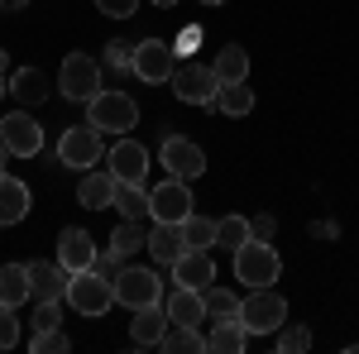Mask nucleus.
<instances>
[{
	"mask_svg": "<svg viewBox=\"0 0 359 354\" xmlns=\"http://www.w3.org/2000/svg\"><path fill=\"white\" fill-rule=\"evenodd\" d=\"M86 125H96L101 135H130L139 125V106L125 91H96L86 101Z\"/></svg>",
	"mask_w": 359,
	"mask_h": 354,
	"instance_id": "nucleus-1",
	"label": "nucleus"
},
{
	"mask_svg": "<svg viewBox=\"0 0 359 354\" xmlns=\"http://www.w3.org/2000/svg\"><path fill=\"white\" fill-rule=\"evenodd\" d=\"M278 273H283V259L269 240H245L235 249V278L249 282V287H273Z\"/></svg>",
	"mask_w": 359,
	"mask_h": 354,
	"instance_id": "nucleus-2",
	"label": "nucleus"
},
{
	"mask_svg": "<svg viewBox=\"0 0 359 354\" xmlns=\"http://www.w3.org/2000/svg\"><path fill=\"white\" fill-rule=\"evenodd\" d=\"M106 158V144H101V130L96 125H67L62 139H57V163L72 168V172H86Z\"/></svg>",
	"mask_w": 359,
	"mask_h": 354,
	"instance_id": "nucleus-3",
	"label": "nucleus"
},
{
	"mask_svg": "<svg viewBox=\"0 0 359 354\" xmlns=\"http://www.w3.org/2000/svg\"><path fill=\"white\" fill-rule=\"evenodd\" d=\"M240 326L249 335H278V326H287V301L278 292H269V287H254L240 301Z\"/></svg>",
	"mask_w": 359,
	"mask_h": 354,
	"instance_id": "nucleus-4",
	"label": "nucleus"
},
{
	"mask_svg": "<svg viewBox=\"0 0 359 354\" xmlns=\"http://www.w3.org/2000/svg\"><path fill=\"white\" fill-rule=\"evenodd\" d=\"M57 91L67 96V101H91L96 91H101V62L91 53H67L62 57V67H57Z\"/></svg>",
	"mask_w": 359,
	"mask_h": 354,
	"instance_id": "nucleus-5",
	"label": "nucleus"
},
{
	"mask_svg": "<svg viewBox=\"0 0 359 354\" xmlns=\"http://www.w3.org/2000/svg\"><path fill=\"white\" fill-rule=\"evenodd\" d=\"M115 301L130 306V311H139V306H158V301H163V278H158L154 268L125 264V268L115 273Z\"/></svg>",
	"mask_w": 359,
	"mask_h": 354,
	"instance_id": "nucleus-6",
	"label": "nucleus"
},
{
	"mask_svg": "<svg viewBox=\"0 0 359 354\" xmlns=\"http://www.w3.org/2000/svg\"><path fill=\"white\" fill-rule=\"evenodd\" d=\"M67 301H72L82 316H106L115 306V282L101 278L96 268H82V273H72V282H67Z\"/></svg>",
	"mask_w": 359,
	"mask_h": 354,
	"instance_id": "nucleus-7",
	"label": "nucleus"
},
{
	"mask_svg": "<svg viewBox=\"0 0 359 354\" xmlns=\"http://www.w3.org/2000/svg\"><path fill=\"white\" fill-rule=\"evenodd\" d=\"M216 91H221L216 67L177 62V72H172V96H177V101H187V106H216Z\"/></svg>",
	"mask_w": 359,
	"mask_h": 354,
	"instance_id": "nucleus-8",
	"label": "nucleus"
},
{
	"mask_svg": "<svg viewBox=\"0 0 359 354\" xmlns=\"http://www.w3.org/2000/svg\"><path fill=\"white\" fill-rule=\"evenodd\" d=\"M172 72H177V48L163 43V39H144L135 43V77L139 82H172Z\"/></svg>",
	"mask_w": 359,
	"mask_h": 354,
	"instance_id": "nucleus-9",
	"label": "nucleus"
},
{
	"mask_svg": "<svg viewBox=\"0 0 359 354\" xmlns=\"http://www.w3.org/2000/svg\"><path fill=\"white\" fill-rule=\"evenodd\" d=\"M158 158H163L168 177H182V182H192V177L206 172V154H201V144L187 139V135H168L163 149H158Z\"/></svg>",
	"mask_w": 359,
	"mask_h": 354,
	"instance_id": "nucleus-10",
	"label": "nucleus"
},
{
	"mask_svg": "<svg viewBox=\"0 0 359 354\" xmlns=\"http://www.w3.org/2000/svg\"><path fill=\"white\" fill-rule=\"evenodd\" d=\"M149 216H154V220H172V225H182V220L192 216V187H187L182 177H163L158 187L149 191Z\"/></svg>",
	"mask_w": 359,
	"mask_h": 354,
	"instance_id": "nucleus-11",
	"label": "nucleus"
},
{
	"mask_svg": "<svg viewBox=\"0 0 359 354\" xmlns=\"http://www.w3.org/2000/svg\"><path fill=\"white\" fill-rule=\"evenodd\" d=\"M0 139H5V149H10L15 158H34V154L43 149V125H39L29 110H10V115L0 120Z\"/></svg>",
	"mask_w": 359,
	"mask_h": 354,
	"instance_id": "nucleus-12",
	"label": "nucleus"
},
{
	"mask_svg": "<svg viewBox=\"0 0 359 354\" xmlns=\"http://www.w3.org/2000/svg\"><path fill=\"white\" fill-rule=\"evenodd\" d=\"M106 163H111V172L120 182H144L149 177V149L139 139H120V144L106 149Z\"/></svg>",
	"mask_w": 359,
	"mask_h": 354,
	"instance_id": "nucleus-13",
	"label": "nucleus"
},
{
	"mask_svg": "<svg viewBox=\"0 0 359 354\" xmlns=\"http://www.w3.org/2000/svg\"><path fill=\"white\" fill-rule=\"evenodd\" d=\"M96 254H101V249L91 245V235H86L82 225H67V230L57 235V264H62L67 273L91 268V264H96Z\"/></svg>",
	"mask_w": 359,
	"mask_h": 354,
	"instance_id": "nucleus-14",
	"label": "nucleus"
},
{
	"mask_svg": "<svg viewBox=\"0 0 359 354\" xmlns=\"http://www.w3.org/2000/svg\"><path fill=\"white\" fill-rule=\"evenodd\" d=\"M163 311L172 326H206L211 316H206V292H196V287H172L163 297Z\"/></svg>",
	"mask_w": 359,
	"mask_h": 354,
	"instance_id": "nucleus-15",
	"label": "nucleus"
},
{
	"mask_svg": "<svg viewBox=\"0 0 359 354\" xmlns=\"http://www.w3.org/2000/svg\"><path fill=\"white\" fill-rule=\"evenodd\" d=\"M67 282H72V273L62 268V264H48V259H34V264H29V287H34V301L67 297Z\"/></svg>",
	"mask_w": 359,
	"mask_h": 354,
	"instance_id": "nucleus-16",
	"label": "nucleus"
},
{
	"mask_svg": "<svg viewBox=\"0 0 359 354\" xmlns=\"http://www.w3.org/2000/svg\"><path fill=\"white\" fill-rule=\"evenodd\" d=\"M115 187H120V177H115L111 168H86L82 182H77V201H82L86 211H106V206H115Z\"/></svg>",
	"mask_w": 359,
	"mask_h": 354,
	"instance_id": "nucleus-17",
	"label": "nucleus"
},
{
	"mask_svg": "<svg viewBox=\"0 0 359 354\" xmlns=\"http://www.w3.org/2000/svg\"><path fill=\"white\" fill-rule=\"evenodd\" d=\"M172 282H177V287H196V292H206V282H216L211 249H187V254L172 264Z\"/></svg>",
	"mask_w": 359,
	"mask_h": 354,
	"instance_id": "nucleus-18",
	"label": "nucleus"
},
{
	"mask_svg": "<svg viewBox=\"0 0 359 354\" xmlns=\"http://www.w3.org/2000/svg\"><path fill=\"white\" fill-rule=\"evenodd\" d=\"M149 254L172 268L182 254H187V240H182V225H172V220H154V230H149Z\"/></svg>",
	"mask_w": 359,
	"mask_h": 354,
	"instance_id": "nucleus-19",
	"label": "nucleus"
},
{
	"mask_svg": "<svg viewBox=\"0 0 359 354\" xmlns=\"http://www.w3.org/2000/svg\"><path fill=\"white\" fill-rule=\"evenodd\" d=\"M168 326H172V321H168L163 301H158V306H139L135 321H130V340H135L139 350H149V345H163Z\"/></svg>",
	"mask_w": 359,
	"mask_h": 354,
	"instance_id": "nucleus-20",
	"label": "nucleus"
},
{
	"mask_svg": "<svg viewBox=\"0 0 359 354\" xmlns=\"http://www.w3.org/2000/svg\"><path fill=\"white\" fill-rule=\"evenodd\" d=\"M29 216V187L20 177L0 172V225H20Z\"/></svg>",
	"mask_w": 359,
	"mask_h": 354,
	"instance_id": "nucleus-21",
	"label": "nucleus"
},
{
	"mask_svg": "<svg viewBox=\"0 0 359 354\" xmlns=\"http://www.w3.org/2000/svg\"><path fill=\"white\" fill-rule=\"evenodd\" d=\"M34 297V287H29V264H0V306H25Z\"/></svg>",
	"mask_w": 359,
	"mask_h": 354,
	"instance_id": "nucleus-22",
	"label": "nucleus"
},
{
	"mask_svg": "<svg viewBox=\"0 0 359 354\" xmlns=\"http://www.w3.org/2000/svg\"><path fill=\"white\" fill-rule=\"evenodd\" d=\"M245 345H249V330L240 321H211V330H206V350L211 354H240Z\"/></svg>",
	"mask_w": 359,
	"mask_h": 354,
	"instance_id": "nucleus-23",
	"label": "nucleus"
},
{
	"mask_svg": "<svg viewBox=\"0 0 359 354\" xmlns=\"http://www.w3.org/2000/svg\"><path fill=\"white\" fill-rule=\"evenodd\" d=\"M10 96H15L20 106H39V101L48 96V77H43L39 67H15V77H10Z\"/></svg>",
	"mask_w": 359,
	"mask_h": 354,
	"instance_id": "nucleus-24",
	"label": "nucleus"
},
{
	"mask_svg": "<svg viewBox=\"0 0 359 354\" xmlns=\"http://www.w3.org/2000/svg\"><path fill=\"white\" fill-rule=\"evenodd\" d=\"M216 110L230 115V120H245L249 110H254V91H249V82H221V91H216Z\"/></svg>",
	"mask_w": 359,
	"mask_h": 354,
	"instance_id": "nucleus-25",
	"label": "nucleus"
},
{
	"mask_svg": "<svg viewBox=\"0 0 359 354\" xmlns=\"http://www.w3.org/2000/svg\"><path fill=\"white\" fill-rule=\"evenodd\" d=\"M115 211H120V220H144L149 216V187L144 182H120L115 187Z\"/></svg>",
	"mask_w": 359,
	"mask_h": 354,
	"instance_id": "nucleus-26",
	"label": "nucleus"
},
{
	"mask_svg": "<svg viewBox=\"0 0 359 354\" xmlns=\"http://www.w3.org/2000/svg\"><path fill=\"white\" fill-rule=\"evenodd\" d=\"M111 249L120 254V259H125V264H130L139 249H149V235H144V225H139V220H120V225L111 230Z\"/></svg>",
	"mask_w": 359,
	"mask_h": 354,
	"instance_id": "nucleus-27",
	"label": "nucleus"
},
{
	"mask_svg": "<svg viewBox=\"0 0 359 354\" xmlns=\"http://www.w3.org/2000/svg\"><path fill=\"white\" fill-rule=\"evenodd\" d=\"M211 67H216V77H221V82H249V53L240 48V43H225Z\"/></svg>",
	"mask_w": 359,
	"mask_h": 354,
	"instance_id": "nucleus-28",
	"label": "nucleus"
},
{
	"mask_svg": "<svg viewBox=\"0 0 359 354\" xmlns=\"http://www.w3.org/2000/svg\"><path fill=\"white\" fill-rule=\"evenodd\" d=\"M163 350L168 354H206V335H201V326H168Z\"/></svg>",
	"mask_w": 359,
	"mask_h": 354,
	"instance_id": "nucleus-29",
	"label": "nucleus"
},
{
	"mask_svg": "<svg viewBox=\"0 0 359 354\" xmlns=\"http://www.w3.org/2000/svg\"><path fill=\"white\" fill-rule=\"evenodd\" d=\"M206 316L211 321H240V297L230 287H206Z\"/></svg>",
	"mask_w": 359,
	"mask_h": 354,
	"instance_id": "nucleus-30",
	"label": "nucleus"
},
{
	"mask_svg": "<svg viewBox=\"0 0 359 354\" xmlns=\"http://www.w3.org/2000/svg\"><path fill=\"white\" fill-rule=\"evenodd\" d=\"M245 240H249V220L245 216H221L216 220V249H230V254H235Z\"/></svg>",
	"mask_w": 359,
	"mask_h": 354,
	"instance_id": "nucleus-31",
	"label": "nucleus"
},
{
	"mask_svg": "<svg viewBox=\"0 0 359 354\" xmlns=\"http://www.w3.org/2000/svg\"><path fill=\"white\" fill-rule=\"evenodd\" d=\"M182 240H187V249H211L216 245V220H206V216H187L182 220Z\"/></svg>",
	"mask_w": 359,
	"mask_h": 354,
	"instance_id": "nucleus-32",
	"label": "nucleus"
},
{
	"mask_svg": "<svg viewBox=\"0 0 359 354\" xmlns=\"http://www.w3.org/2000/svg\"><path fill=\"white\" fill-rule=\"evenodd\" d=\"M29 350H34V354H67V350H72V340L62 335V326H48V330H34Z\"/></svg>",
	"mask_w": 359,
	"mask_h": 354,
	"instance_id": "nucleus-33",
	"label": "nucleus"
},
{
	"mask_svg": "<svg viewBox=\"0 0 359 354\" xmlns=\"http://www.w3.org/2000/svg\"><path fill=\"white\" fill-rule=\"evenodd\" d=\"M278 354H306L311 350V330L306 326H278Z\"/></svg>",
	"mask_w": 359,
	"mask_h": 354,
	"instance_id": "nucleus-34",
	"label": "nucleus"
},
{
	"mask_svg": "<svg viewBox=\"0 0 359 354\" xmlns=\"http://www.w3.org/2000/svg\"><path fill=\"white\" fill-rule=\"evenodd\" d=\"M101 62H106V67H115V72H135V48H130L125 39H111Z\"/></svg>",
	"mask_w": 359,
	"mask_h": 354,
	"instance_id": "nucleus-35",
	"label": "nucleus"
},
{
	"mask_svg": "<svg viewBox=\"0 0 359 354\" xmlns=\"http://www.w3.org/2000/svg\"><path fill=\"white\" fill-rule=\"evenodd\" d=\"M20 345V316L15 306H0V350H15Z\"/></svg>",
	"mask_w": 359,
	"mask_h": 354,
	"instance_id": "nucleus-36",
	"label": "nucleus"
},
{
	"mask_svg": "<svg viewBox=\"0 0 359 354\" xmlns=\"http://www.w3.org/2000/svg\"><path fill=\"white\" fill-rule=\"evenodd\" d=\"M96 10L111 15V20H130V15L139 10V0H96Z\"/></svg>",
	"mask_w": 359,
	"mask_h": 354,
	"instance_id": "nucleus-37",
	"label": "nucleus"
},
{
	"mask_svg": "<svg viewBox=\"0 0 359 354\" xmlns=\"http://www.w3.org/2000/svg\"><path fill=\"white\" fill-rule=\"evenodd\" d=\"M57 321H62L57 301H39V311H34V321H29V326H34V330H48V326H57Z\"/></svg>",
	"mask_w": 359,
	"mask_h": 354,
	"instance_id": "nucleus-38",
	"label": "nucleus"
},
{
	"mask_svg": "<svg viewBox=\"0 0 359 354\" xmlns=\"http://www.w3.org/2000/svg\"><path fill=\"white\" fill-rule=\"evenodd\" d=\"M91 268L101 273V278H111V282H115V273L125 268V259H120L115 249H106V254H96V264H91Z\"/></svg>",
	"mask_w": 359,
	"mask_h": 354,
	"instance_id": "nucleus-39",
	"label": "nucleus"
},
{
	"mask_svg": "<svg viewBox=\"0 0 359 354\" xmlns=\"http://www.w3.org/2000/svg\"><path fill=\"white\" fill-rule=\"evenodd\" d=\"M278 235V220L273 216H254L249 220V240H273Z\"/></svg>",
	"mask_w": 359,
	"mask_h": 354,
	"instance_id": "nucleus-40",
	"label": "nucleus"
},
{
	"mask_svg": "<svg viewBox=\"0 0 359 354\" xmlns=\"http://www.w3.org/2000/svg\"><path fill=\"white\" fill-rule=\"evenodd\" d=\"M29 0H0V10H25Z\"/></svg>",
	"mask_w": 359,
	"mask_h": 354,
	"instance_id": "nucleus-41",
	"label": "nucleus"
},
{
	"mask_svg": "<svg viewBox=\"0 0 359 354\" xmlns=\"http://www.w3.org/2000/svg\"><path fill=\"white\" fill-rule=\"evenodd\" d=\"M5 158H10V149H5V139H0V172H5Z\"/></svg>",
	"mask_w": 359,
	"mask_h": 354,
	"instance_id": "nucleus-42",
	"label": "nucleus"
},
{
	"mask_svg": "<svg viewBox=\"0 0 359 354\" xmlns=\"http://www.w3.org/2000/svg\"><path fill=\"white\" fill-rule=\"evenodd\" d=\"M0 72H10V53L5 48H0Z\"/></svg>",
	"mask_w": 359,
	"mask_h": 354,
	"instance_id": "nucleus-43",
	"label": "nucleus"
},
{
	"mask_svg": "<svg viewBox=\"0 0 359 354\" xmlns=\"http://www.w3.org/2000/svg\"><path fill=\"white\" fill-rule=\"evenodd\" d=\"M5 96H10V82H5V72H0V101H5Z\"/></svg>",
	"mask_w": 359,
	"mask_h": 354,
	"instance_id": "nucleus-44",
	"label": "nucleus"
},
{
	"mask_svg": "<svg viewBox=\"0 0 359 354\" xmlns=\"http://www.w3.org/2000/svg\"><path fill=\"white\" fill-rule=\"evenodd\" d=\"M154 5H163V10H168V5H177V0H154Z\"/></svg>",
	"mask_w": 359,
	"mask_h": 354,
	"instance_id": "nucleus-45",
	"label": "nucleus"
},
{
	"mask_svg": "<svg viewBox=\"0 0 359 354\" xmlns=\"http://www.w3.org/2000/svg\"><path fill=\"white\" fill-rule=\"evenodd\" d=\"M201 5H225V0H201Z\"/></svg>",
	"mask_w": 359,
	"mask_h": 354,
	"instance_id": "nucleus-46",
	"label": "nucleus"
}]
</instances>
